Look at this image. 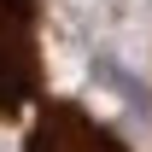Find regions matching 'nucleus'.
Returning <instances> with one entry per match:
<instances>
[{
  "mask_svg": "<svg viewBox=\"0 0 152 152\" xmlns=\"http://www.w3.org/2000/svg\"><path fill=\"white\" fill-rule=\"evenodd\" d=\"M23 152H129V146H123V134L111 123L88 117L76 99H47Z\"/></svg>",
  "mask_w": 152,
  "mask_h": 152,
  "instance_id": "obj_2",
  "label": "nucleus"
},
{
  "mask_svg": "<svg viewBox=\"0 0 152 152\" xmlns=\"http://www.w3.org/2000/svg\"><path fill=\"white\" fill-rule=\"evenodd\" d=\"M35 23H41L35 0H0V117H18L41 88Z\"/></svg>",
  "mask_w": 152,
  "mask_h": 152,
  "instance_id": "obj_1",
  "label": "nucleus"
}]
</instances>
